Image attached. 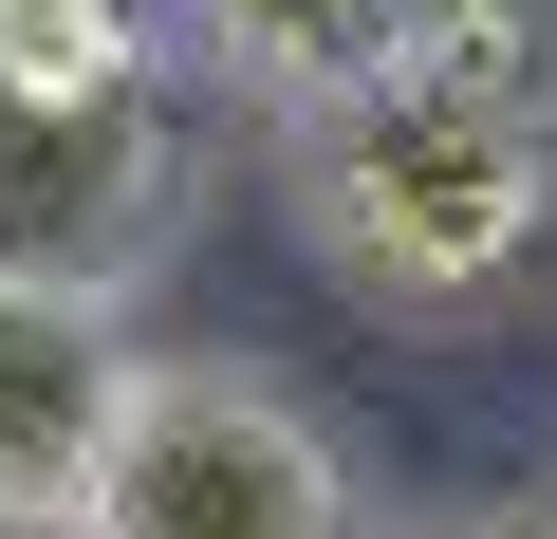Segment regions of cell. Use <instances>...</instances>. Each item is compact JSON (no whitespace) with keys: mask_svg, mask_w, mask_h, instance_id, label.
<instances>
[{"mask_svg":"<svg viewBox=\"0 0 557 539\" xmlns=\"http://www.w3.org/2000/svg\"><path fill=\"white\" fill-rule=\"evenodd\" d=\"M149 20H168L223 94L317 112V94H354V75H391V57L428 38V0H149Z\"/></svg>","mask_w":557,"mask_h":539,"instance_id":"obj_5","label":"cell"},{"mask_svg":"<svg viewBox=\"0 0 557 539\" xmlns=\"http://www.w3.org/2000/svg\"><path fill=\"white\" fill-rule=\"evenodd\" d=\"M186 223V94L131 75H0V298H131Z\"/></svg>","mask_w":557,"mask_h":539,"instance_id":"obj_2","label":"cell"},{"mask_svg":"<svg viewBox=\"0 0 557 539\" xmlns=\"http://www.w3.org/2000/svg\"><path fill=\"white\" fill-rule=\"evenodd\" d=\"M149 38V0H0V75H131Z\"/></svg>","mask_w":557,"mask_h":539,"instance_id":"obj_6","label":"cell"},{"mask_svg":"<svg viewBox=\"0 0 557 539\" xmlns=\"http://www.w3.org/2000/svg\"><path fill=\"white\" fill-rule=\"evenodd\" d=\"M0 539H94V520H0Z\"/></svg>","mask_w":557,"mask_h":539,"instance_id":"obj_8","label":"cell"},{"mask_svg":"<svg viewBox=\"0 0 557 539\" xmlns=\"http://www.w3.org/2000/svg\"><path fill=\"white\" fill-rule=\"evenodd\" d=\"M317 260L372 317H483L557 242V20L539 0H428V38L317 112H278Z\"/></svg>","mask_w":557,"mask_h":539,"instance_id":"obj_1","label":"cell"},{"mask_svg":"<svg viewBox=\"0 0 557 539\" xmlns=\"http://www.w3.org/2000/svg\"><path fill=\"white\" fill-rule=\"evenodd\" d=\"M75 520H94V539H372V502H354L335 428L278 391V372H223V354L131 372L112 465H94V502H75Z\"/></svg>","mask_w":557,"mask_h":539,"instance_id":"obj_3","label":"cell"},{"mask_svg":"<svg viewBox=\"0 0 557 539\" xmlns=\"http://www.w3.org/2000/svg\"><path fill=\"white\" fill-rule=\"evenodd\" d=\"M131 372H149V354H131L94 298H0V520H75V502H94Z\"/></svg>","mask_w":557,"mask_h":539,"instance_id":"obj_4","label":"cell"},{"mask_svg":"<svg viewBox=\"0 0 557 539\" xmlns=\"http://www.w3.org/2000/svg\"><path fill=\"white\" fill-rule=\"evenodd\" d=\"M446 539H557V502H483V520H446Z\"/></svg>","mask_w":557,"mask_h":539,"instance_id":"obj_7","label":"cell"}]
</instances>
